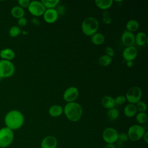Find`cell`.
I'll use <instances>...</instances> for the list:
<instances>
[{
	"instance_id": "obj_10",
	"label": "cell",
	"mask_w": 148,
	"mask_h": 148,
	"mask_svg": "<svg viewBox=\"0 0 148 148\" xmlns=\"http://www.w3.org/2000/svg\"><path fill=\"white\" fill-rule=\"evenodd\" d=\"M79 92L78 89L74 86H71L66 88L63 94V99L65 101L68 102H75L77 98Z\"/></svg>"
},
{
	"instance_id": "obj_32",
	"label": "cell",
	"mask_w": 148,
	"mask_h": 148,
	"mask_svg": "<svg viewBox=\"0 0 148 148\" xmlns=\"http://www.w3.org/2000/svg\"><path fill=\"white\" fill-rule=\"evenodd\" d=\"M105 52L106 55L108 56L109 57H110L111 58H112L114 56V54H115L114 49L110 46H107L106 47H105Z\"/></svg>"
},
{
	"instance_id": "obj_23",
	"label": "cell",
	"mask_w": 148,
	"mask_h": 148,
	"mask_svg": "<svg viewBox=\"0 0 148 148\" xmlns=\"http://www.w3.org/2000/svg\"><path fill=\"white\" fill-rule=\"evenodd\" d=\"M139 27V24L138 21L134 19L129 20L126 24L127 31L132 33L136 31L138 29Z\"/></svg>"
},
{
	"instance_id": "obj_15",
	"label": "cell",
	"mask_w": 148,
	"mask_h": 148,
	"mask_svg": "<svg viewBox=\"0 0 148 148\" xmlns=\"http://www.w3.org/2000/svg\"><path fill=\"white\" fill-rule=\"evenodd\" d=\"M101 103L103 108L105 109H110L115 107L114 98L109 95L103 96L101 100Z\"/></svg>"
},
{
	"instance_id": "obj_42",
	"label": "cell",
	"mask_w": 148,
	"mask_h": 148,
	"mask_svg": "<svg viewBox=\"0 0 148 148\" xmlns=\"http://www.w3.org/2000/svg\"><path fill=\"white\" fill-rule=\"evenodd\" d=\"M1 80H2V78L0 77V82H1Z\"/></svg>"
},
{
	"instance_id": "obj_6",
	"label": "cell",
	"mask_w": 148,
	"mask_h": 148,
	"mask_svg": "<svg viewBox=\"0 0 148 148\" xmlns=\"http://www.w3.org/2000/svg\"><path fill=\"white\" fill-rule=\"evenodd\" d=\"M142 95L141 88L138 86H133L130 87L127 91L125 94L126 100L130 103L136 104L140 101Z\"/></svg>"
},
{
	"instance_id": "obj_5",
	"label": "cell",
	"mask_w": 148,
	"mask_h": 148,
	"mask_svg": "<svg viewBox=\"0 0 148 148\" xmlns=\"http://www.w3.org/2000/svg\"><path fill=\"white\" fill-rule=\"evenodd\" d=\"M15 72V66L10 61L0 60V77L3 78L12 76Z\"/></svg>"
},
{
	"instance_id": "obj_38",
	"label": "cell",
	"mask_w": 148,
	"mask_h": 148,
	"mask_svg": "<svg viewBox=\"0 0 148 148\" xmlns=\"http://www.w3.org/2000/svg\"><path fill=\"white\" fill-rule=\"evenodd\" d=\"M143 140L144 141L147 143H148V132H145V134L143 135Z\"/></svg>"
},
{
	"instance_id": "obj_28",
	"label": "cell",
	"mask_w": 148,
	"mask_h": 148,
	"mask_svg": "<svg viewBox=\"0 0 148 148\" xmlns=\"http://www.w3.org/2000/svg\"><path fill=\"white\" fill-rule=\"evenodd\" d=\"M21 33V30L18 26L14 25L10 27L9 30V35L12 38H15Z\"/></svg>"
},
{
	"instance_id": "obj_27",
	"label": "cell",
	"mask_w": 148,
	"mask_h": 148,
	"mask_svg": "<svg viewBox=\"0 0 148 148\" xmlns=\"http://www.w3.org/2000/svg\"><path fill=\"white\" fill-rule=\"evenodd\" d=\"M136 120L140 124H145L148 121V116L145 112H139L136 115Z\"/></svg>"
},
{
	"instance_id": "obj_2",
	"label": "cell",
	"mask_w": 148,
	"mask_h": 148,
	"mask_svg": "<svg viewBox=\"0 0 148 148\" xmlns=\"http://www.w3.org/2000/svg\"><path fill=\"white\" fill-rule=\"evenodd\" d=\"M63 109L65 116L71 121L76 122L82 117L83 108L81 105L77 102H68Z\"/></svg>"
},
{
	"instance_id": "obj_39",
	"label": "cell",
	"mask_w": 148,
	"mask_h": 148,
	"mask_svg": "<svg viewBox=\"0 0 148 148\" xmlns=\"http://www.w3.org/2000/svg\"><path fill=\"white\" fill-rule=\"evenodd\" d=\"M134 65V62L132 61H126V66L128 68H131Z\"/></svg>"
},
{
	"instance_id": "obj_25",
	"label": "cell",
	"mask_w": 148,
	"mask_h": 148,
	"mask_svg": "<svg viewBox=\"0 0 148 148\" xmlns=\"http://www.w3.org/2000/svg\"><path fill=\"white\" fill-rule=\"evenodd\" d=\"M108 119L110 121H114L116 120L119 116V112L117 109L113 108L110 109H108L106 113Z\"/></svg>"
},
{
	"instance_id": "obj_26",
	"label": "cell",
	"mask_w": 148,
	"mask_h": 148,
	"mask_svg": "<svg viewBox=\"0 0 148 148\" xmlns=\"http://www.w3.org/2000/svg\"><path fill=\"white\" fill-rule=\"evenodd\" d=\"M41 2L46 9H55L60 3L59 0H42Z\"/></svg>"
},
{
	"instance_id": "obj_12",
	"label": "cell",
	"mask_w": 148,
	"mask_h": 148,
	"mask_svg": "<svg viewBox=\"0 0 148 148\" xmlns=\"http://www.w3.org/2000/svg\"><path fill=\"white\" fill-rule=\"evenodd\" d=\"M138 54V50L136 48L132 46H129L126 47L123 51V57L124 60H125L126 61H132L134 60Z\"/></svg>"
},
{
	"instance_id": "obj_37",
	"label": "cell",
	"mask_w": 148,
	"mask_h": 148,
	"mask_svg": "<svg viewBox=\"0 0 148 148\" xmlns=\"http://www.w3.org/2000/svg\"><path fill=\"white\" fill-rule=\"evenodd\" d=\"M31 22L35 26H39L40 25V21H39V20L36 17H33L32 18H31Z\"/></svg>"
},
{
	"instance_id": "obj_13",
	"label": "cell",
	"mask_w": 148,
	"mask_h": 148,
	"mask_svg": "<svg viewBox=\"0 0 148 148\" xmlns=\"http://www.w3.org/2000/svg\"><path fill=\"white\" fill-rule=\"evenodd\" d=\"M121 42L123 44L126 46H132L135 43V35L134 33L125 31L121 35Z\"/></svg>"
},
{
	"instance_id": "obj_20",
	"label": "cell",
	"mask_w": 148,
	"mask_h": 148,
	"mask_svg": "<svg viewBox=\"0 0 148 148\" xmlns=\"http://www.w3.org/2000/svg\"><path fill=\"white\" fill-rule=\"evenodd\" d=\"M147 42V35L143 32H139L135 35V43L138 46H143Z\"/></svg>"
},
{
	"instance_id": "obj_17",
	"label": "cell",
	"mask_w": 148,
	"mask_h": 148,
	"mask_svg": "<svg viewBox=\"0 0 148 148\" xmlns=\"http://www.w3.org/2000/svg\"><path fill=\"white\" fill-rule=\"evenodd\" d=\"M64 112L63 108L59 105H53L49 108V114L53 117H57Z\"/></svg>"
},
{
	"instance_id": "obj_9",
	"label": "cell",
	"mask_w": 148,
	"mask_h": 148,
	"mask_svg": "<svg viewBox=\"0 0 148 148\" xmlns=\"http://www.w3.org/2000/svg\"><path fill=\"white\" fill-rule=\"evenodd\" d=\"M118 135L119 133L116 129L108 127L102 132V138L107 144H113L118 140Z\"/></svg>"
},
{
	"instance_id": "obj_34",
	"label": "cell",
	"mask_w": 148,
	"mask_h": 148,
	"mask_svg": "<svg viewBox=\"0 0 148 148\" xmlns=\"http://www.w3.org/2000/svg\"><path fill=\"white\" fill-rule=\"evenodd\" d=\"M118 140L121 142H126L128 140V136L127 133L120 132L118 135Z\"/></svg>"
},
{
	"instance_id": "obj_35",
	"label": "cell",
	"mask_w": 148,
	"mask_h": 148,
	"mask_svg": "<svg viewBox=\"0 0 148 148\" xmlns=\"http://www.w3.org/2000/svg\"><path fill=\"white\" fill-rule=\"evenodd\" d=\"M30 2L31 1L29 0H18V3L19 5V6L24 9L28 7Z\"/></svg>"
},
{
	"instance_id": "obj_19",
	"label": "cell",
	"mask_w": 148,
	"mask_h": 148,
	"mask_svg": "<svg viewBox=\"0 0 148 148\" xmlns=\"http://www.w3.org/2000/svg\"><path fill=\"white\" fill-rule=\"evenodd\" d=\"M113 3V0H95V5L100 9L106 10L110 8Z\"/></svg>"
},
{
	"instance_id": "obj_11",
	"label": "cell",
	"mask_w": 148,
	"mask_h": 148,
	"mask_svg": "<svg viewBox=\"0 0 148 148\" xmlns=\"http://www.w3.org/2000/svg\"><path fill=\"white\" fill-rule=\"evenodd\" d=\"M58 14L56 9H47L43 14V17L45 22L49 24H52L55 23L58 18Z\"/></svg>"
},
{
	"instance_id": "obj_7",
	"label": "cell",
	"mask_w": 148,
	"mask_h": 148,
	"mask_svg": "<svg viewBox=\"0 0 148 148\" xmlns=\"http://www.w3.org/2000/svg\"><path fill=\"white\" fill-rule=\"evenodd\" d=\"M145 133V130L142 126L135 124L130 127L127 134L128 135V139H130L131 141L135 142L143 138Z\"/></svg>"
},
{
	"instance_id": "obj_30",
	"label": "cell",
	"mask_w": 148,
	"mask_h": 148,
	"mask_svg": "<svg viewBox=\"0 0 148 148\" xmlns=\"http://www.w3.org/2000/svg\"><path fill=\"white\" fill-rule=\"evenodd\" d=\"M102 21L105 24H109L112 22L110 13L107 10H105L102 14Z\"/></svg>"
},
{
	"instance_id": "obj_31",
	"label": "cell",
	"mask_w": 148,
	"mask_h": 148,
	"mask_svg": "<svg viewBox=\"0 0 148 148\" xmlns=\"http://www.w3.org/2000/svg\"><path fill=\"white\" fill-rule=\"evenodd\" d=\"M126 98L124 95H120L117 96L115 98H114V102H115V104L116 105H123L124 104L125 101H126Z\"/></svg>"
},
{
	"instance_id": "obj_41",
	"label": "cell",
	"mask_w": 148,
	"mask_h": 148,
	"mask_svg": "<svg viewBox=\"0 0 148 148\" xmlns=\"http://www.w3.org/2000/svg\"><path fill=\"white\" fill-rule=\"evenodd\" d=\"M21 34H22L23 35H27L28 34L27 32L26 31H25V30H24V31H21Z\"/></svg>"
},
{
	"instance_id": "obj_8",
	"label": "cell",
	"mask_w": 148,
	"mask_h": 148,
	"mask_svg": "<svg viewBox=\"0 0 148 148\" xmlns=\"http://www.w3.org/2000/svg\"><path fill=\"white\" fill-rule=\"evenodd\" d=\"M29 12L35 17L43 16L46 10V8L41 1H31L28 7L27 8Z\"/></svg>"
},
{
	"instance_id": "obj_4",
	"label": "cell",
	"mask_w": 148,
	"mask_h": 148,
	"mask_svg": "<svg viewBox=\"0 0 148 148\" xmlns=\"http://www.w3.org/2000/svg\"><path fill=\"white\" fill-rule=\"evenodd\" d=\"M14 139L13 130L5 127L0 129V147L6 148L10 146Z\"/></svg>"
},
{
	"instance_id": "obj_1",
	"label": "cell",
	"mask_w": 148,
	"mask_h": 148,
	"mask_svg": "<svg viewBox=\"0 0 148 148\" xmlns=\"http://www.w3.org/2000/svg\"><path fill=\"white\" fill-rule=\"evenodd\" d=\"M4 121L6 127L12 130H16L23 126L24 122V117L20 111L11 110L5 115Z\"/></svg>"
},
{
	"instance_id": "obj_21",
	"label": "cell",
	"mask_w": 148,
	"mask_h": 148,
	"mask_svg": "<svg viewBox=\"0 0 148 148\" xmlns=\"http://www.w3.org/2000/svg\"><path fill=\"white\" fill-rule=\"evenodd\" d=\"M11 15L15 18H20L24 17L25 14V11L23 8L19 6H15L12 8L10 12Z\"/></svg>"
},
{
	"instance_id": "obj_14",
	"label": "cell",
	"mask_w": 148,
	"mask_h": 148,
	"mask_svg": "<svg viewBox=\"0 0 148 148\" xmlns=\"http://www.w3.org/2000/svg\"><path fill=\"white\" fill-rule=\"evenodd\" d=\"M58 144L56 137L49 135L43 139L41 142V148H56Z\"/></svg>"
},
{
	"instance_id": "obj_29",
	"label": "cell",
	"mask_w": 148,
	"mask_h": 148,
	"mask_svg": "<svg viewBox=\"0 0 148 148\" xmlns=\"http://www.w3.org/2000/svg\"><path fill=\"white\" fill-rule=\"evenodd\" d=\"M135 106L137 111H139V112H145L147 110V105L144 101H139L136 103Z\"/></svg>"
},
{
	"instance_id": "obj_33",
	"label": "cell",
	"mask_w": 148,
	"mask_h": 148,
	"mask_svg": "<svg viewBox=\"0 0 148 148\" xmlns=\"http://www.w3.org/2000/svg\"><path fill=\"white\" fill-rule=\"evenodd\" d=\"M56 10L58 16H62L65 13V8L62 5H58Z\"/></svg>"
},
{
	"instance_id": "obj_24",
	"label": "cell",
	"mask_w": 148,
	"mask_h": 148,
	"mask_svg": "<svg viewBox=\"0 0 148 148\" xmlns=\"http://www.w3.org/2000/svg\"><path fill=\"white\" fill-rule=\"evenodd\" d=\"M98 64L102 66H108L110 65L112 62V58L106 54L101 56L98 59Z\"/></svg>"
},
{
	"instance_id": "obj_36",
	"label": "cell",
	"mask_w": 148,
	"mask_h": 148,
	"mask_svg": "<svg viewBox=\"0 0 148 148\" xmlns=\"http://www.w3.org/2000/svg\"><path fill=\"white\" fill-rule=\"evenodd\" d=\"M27 24V20L26 18H25L24 17L18 18L17 20V24L19 27H24L26 26Z\"/></svg>"
},
{
	"instance_id": "obj_16",
	"label": "cell",
	"mask_w": 148,
	"mask_h": 148,
	"mask_svg": "<svg viewBox=\"0 0 148 148\" xmlns=\"http://www.w3.org/2000/svg\"><path fill=\"white\" fill-rule=\"evenodd\" d=\"M16 54L14 51L10 48L3 49L0 51V57L1 58V60L11 61L14 58Z\"/></svg>"
},
{
	"instance_id": "obj_40",
	"label": "cell",
	"mask_w": 148,
	"mask_h": 148,
	"mask_svg": "<svg viewBox=\"0 0 148 148\" xmlns=\"http://www.w3.org/2000/svg\"><path fill=\"white\" fill-rule=\"evenodd\" d=\"M105 148H116L114 144H107L105 146Z\"/></svg>"
},
{
	"instance_id": "obj_18",
	"label": "cell",
	"mask_w": 148,
	"mask_h": 148,
	"mask_svg": "<svg viewBox=\"0 0 148 148\" xmlns=\"http://www.w3.org/2000/svg\"><path fill=\"white\" fill-rule=\"evenodd\" d=\"M137 109L135 104L128 103L127 105L124 109V114L127 117H132L137 113Z\"/></svg>"
},
{
	"instance_id": "obj_3",
	"label": "cell",
	"mask_w": 148,
	"mask_h": 148,
	"mask_svg": "<svg viewBox=\"0 0 148 148\" xmlns=\"http://www.w3.org/2000/svg\"><path fill=\"white\" fill-rule=\"evenodd\" d=\"M99 28V22L94 17H88L82 22L81 28L83 33L86 36H92L97 32Z\"/></svg>"
},
{
	"instance_id": "obj_22",
	"label": "cell",
	"mask_w": 148,
	"mask_h": 148,
	"mask_svg": "<svg viewBox=\"0 0 148 148\" xmlns=\"http://www.w3.org/2000/svg\"><path fill=\"white\" fill-rule=\"evenodd\" d=\"M91 42L95 45H101L105 42V36L99 32H96L91 36Z\"/></svg>"
}]
</instances>
